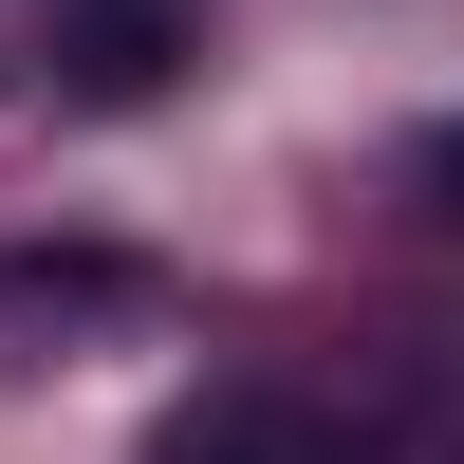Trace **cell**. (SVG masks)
I'll return each instance as SVG.
<instances>
[{
	"label": "cell",
	"instance_id": "6da1fadb",
	"mask_svg": "<svg viewBox=\"0 0 464 464\" xmlns=\"http://www.w3.org/2000/svg\"><path fill=\"white\" fill-rule=\"evenodd\" d=\"M168 464H353V446H334L316 409H279V391H223V409H205Z\"/></svg>",
	"mask_w": 464,
	"mask_h": 464
},
{
	"label": "cell",
	"instance_id": "7a4b0ae2",
	"mask_svg": "<svg viewBox=\"0 0 464 464\" xmlns=\"http://www.w3.org/2000/svg\"><path fill=\"white\" fill-rule=\"evenodd\" d=\"M428 186H446V223H464V130H446V149H428Z\"/></svg>",
	"mask_w": 464,
	"mask_h": 464
}]
</instances>
